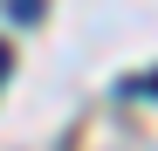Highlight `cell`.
Listing matches in <instances>:
<instances>
[]
</instances>
